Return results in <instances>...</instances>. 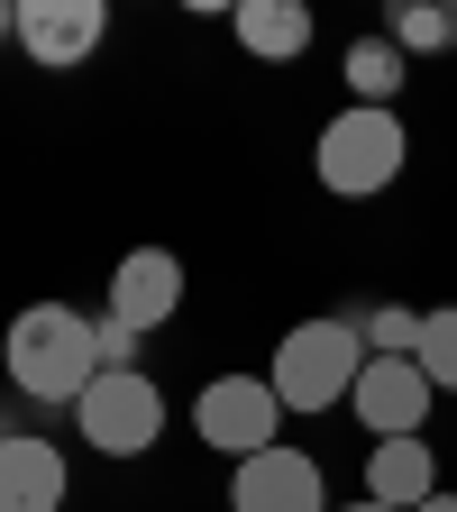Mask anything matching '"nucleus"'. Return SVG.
I'll return each mask as SVG.
<instances>
[{
	"mask_svg": "<svg viewBox=\"0 0 457 512\" xmlns=\"http://www.w3.org/2000/svg\"><path fill=\"white\" fill-rule=\"evenodd\" d=\"M183 311V256L174 247H128L119 275H110V320L119 330H165V320Z\"/></svg>",
	"mask_w": 457,
	"mask_h": 512,
	"instance_id": "obj_9",
	"label": "nucleus"
},
{
	"mask_svg": "<svg viewBox=\"0 0 457 512\" xmlns=\"http://www.w3.org/2000/svg\"><path fill=\"white\" fill-rule=\"evenodd\" d=\"M421 375L439 384V394H457V302H439L421 320Z\"/></svg>",
	"mask_w": 457,
	"mask_h": 512,
	"instance_id": "obj_16",
	"label": "nucleus"
},
{
	"mask_svg": "<svg viewBox=\"0 0 457 512\" xmlns=\"http://www.w3.org/2000/svg\"><path fill=\"white\" fill-rule=\"evenodd\" d=\"M421 320H430V311H412V302H366V311H357L366 357H421Z\"/></svg>",
	"mask_w": 457,
	"mask_h": 512,
	"instance_id": "obj_15",
	"label": "nucleus"
},
{
	"mask_svg": "<svg viewBox=\"0 0 457 512\" xmlns=\"http://www.w3.org/2000/svg\"><path fill=\"white\" fill-rule=\"evenodd\" d=\"M192 430H202L220 458H256V448H275L284 439V403H275V384L266 375H211L202 394H192Z\"/></svg>",
	"mask_w": 457,
	"mask_h": 512,
	"instance_id": "obj_5",
	"label": "nucleus"
},
{
	"mask_svg": "<svg viewBox=\"0 0 457 512\" xmlns=\"http://www.w3.org/2000/svg\"><path fill=\"white\" fill-rule=\"evenodd\" d=\"M330 512H384V503H366V494H357V503H330Z\"/></svg>",
	"mask_w": 457,
	"mask_h": 512,
	"instance_id": "obj_19",
	"label": "nucleus"
},
{
	"mask_svg": "<svg viewBox=\"0 0 457 512\" xmlns=\"http://www.w3.org/2000/svg\"><path fill=\"white\" fill-rule=\"evenodd\" d=\"M412 165V138H403V110H339L330 128H320L311 147V174L339 192V202H375V192H394Z\"/></svg>",
	"mask_w": 457,
	"mask_h": 512,
	"instance_id": "obj_3",
	"label": "nucleus"
},
{
	"mask_svg": "<svg viewBox=\"0 0 457 512\" xmlns=\"http://www.w3.org/2000/svg\"><path fill=\"white\" fill-rule=\"evenodd\" d=\"M384 37L403 55H448L457 46V0H394V10H384Z\"/></svg>",
	"mask_w": 457,
	"mask_h": 512,
	"instance_id": "obj_14",
	"label": "nucleus"
},
{
	"mask_svg": "<svg viewBox=\"0 0 457 512\" xmlns=\"http://www.w3.org/2000/svg\"><path fill=\"white\" fill-rule=\"evenodd\" d=\"M101 366H138V330H119L110 311H101Z\"/></svg>",
	"mask_w": 457,
	"mask_h": 512,
	"instance_id": "obj_17",
	"label": "nucleus"
},
{
	"mask_svg": "<svg viewBox=\"0 0 457 512\" xmlns=\"http://www.w3.org/2000/svg\"><path fill=\"white\" fill-rule=\"evenodd\" d=\"M64 448L37 439V430H0V512H64Z\"/></svg>",
	"mask_w": 457,
	"mask_h": 512,
	"instance_id": "obj_10",
	"label": "nucleus"
},
{
	"mask_svg": "<svg viewBox=\"0 0 457 512\" xmlns=\"http://www.w3.org/2000/svg\"><path fill=\"white\" fill-rule=\"evenodd\" d=\"M339 74H348L357 110H394V101H403V83H412V55H403L394 37H384V28H366V37H348Z\"/></svg>",
	"mask_w": 457,
	"mask_h": 512,
	"instance_id": "obj_12",
	"label": "nucleus"
},
{
	"mask_svg": "<svg viewBox=\"0 0 457 512\" xmlns=\"http://www.w3.org/2000/svg\"><path fill=\"white\" fill-rule=\"evenodd\" d=\"M229 512H330L320 458H311V448H293V439L238 458V467H229Z\"/></svg>",
	"mask_w": 457,
	"mask_h": 512,
	"instance_id": "obj_7",
	"label": "nucleus"
},
{
	"mask_svg": "<svg viewBox=\"0 0 457 512\" xmlns=\"http://www.w3.org/2000/svg\"><path fill=\"white\" fill-rule=\"evenodd\" d=\"M0 366H10V384L28 403H64V412H74L92 394V375H101V320L74 311V302H37V311L10 320Z\"/></svg>",
	"mask_w": 457,
	"mask_h": 512,
	"instance_id": "obj_1",
	"label": "nucleus"
},
{
	"mask_svg": "<svg viewBox=\"0 0 457 512\" xmlns=\"http://www.w3.org/2000/svg\"><path fill=\"white\" fill-rule=\"evenodd\" d=\"M229 28H238L247 55H266V64H293L311 46V10H302V0H238Z\"/></svg>",
	"mask_w": 457,
	"mask_h": 512,
	"instance_id": "obj_13",
	"label": "nucleus"
},
{
	"mask_svg": "<svg viewBox=\"0 0 457 512\" xmlns=\"http://www.w3.org/2000/svg\"><path fill=\"white\" fill-rule=\"evenodd\" d=\"M110 37V10L101 0H19V46L37 74H74V64H92Z\"/></svg>",
	"mask_w": 457,
	"mask_h": 512,
	"instance_id": "obj_8",
	"label": "nucleus"
},
{
	"mask_svg": "<svg viewBox=\"0 0 457 512\" xmlns=\"http://www.w3.org/2000/svg\"><path fill=\"white\" fill-rule=\"evenodd\" d=\"M430 403H439V384L421 375V357H366L357 394H348V412H357L366 448H375V439H421Z\"/></svg>",
	"mask_w": 457,
	"mask_h": 512,
	"instance_id": "obj_6",
	"label": "nucleus"
},
{
	"mask_svg": "<svg viewBox=\"0 0 457 512\" xmlns=\"http://www.w3.org/2000/svg\"><path fill=\"white\" fill-rule=\"evenodd\" d=\"M430 494H439V448H430V439H375V448H366V503L421 512Z\"/></svg>",
	"mask_w": 457,
	"mask_h": 512,
	"instance_id": "obj_11",
	"label": "nucleus"
},
{
	"mask_svg": "<svg viewBox=\"0 0 457 512\" xmlns=\"http://www.w3.org/2000/svg\"><path fill=\"white\" fill-rule=\"evenodd\" d=\"M357 375H366V330H357V311H320V320H293V330L275 339V403L284 412H330L357 394Z\"/></svg>",
	"mask_w": 457,
	"mask_h": 512,
	"instance_id": "obj_2",
	"label": "nucleus"
},
{
	"mask_svg": "<svg viewBox=\"0 0 457 512\" xmlns=\"http://www.w3.org/2000/svg\"><path fill=\"white\" fill-rule=\"evenodd\" d=\"M74 430L101 448V458H147L165 439V384L147 366H101L92 394L74 403Z\"/></svg>",
	"mask_w": 457,
	"mask_h": 512,
	"instance_id": "obj_4",
	"label": "nucleus"
},
{
	"mask_svg": "<svg viewBox=\"0 0 457 512\" xmlns=\"http://www.w3.org/2000/svg\"><path fill=\"white\" fill-rule=\"evenodd\" d=\"M421 512H457V494H430V503H421Z\"/></svg>",
	"mask_w": 457,
	"mask_h": 512,
	"instance_id": "obj_18",
	"label": "nucleus"
}]
</instances>
